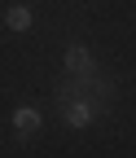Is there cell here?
<instances>
[{
    "instance_id": "obj_1",
    "label": "cell",
    "mask_w": 136,
    "mask_h": 158,
    "mask_svg": "<svg viewBox=\"0 0 136 158\" xmlns=\"http://www.w3.org/2000/svg\"><path fill=\"white\" fill-rule=\"evenodd\" d=\"M5 27H9L13 35L31 31V27H35V9H31V5H9V9H5Z\"/></svg>"
},
{
    "instance_id": "obj_4",
    "label": "cell",
    "mask_w": 136,
    "mask_h": 158,
    "mask_svg": "<svg viewBox=\"0 0 136 158\" xmlns=\"http://www.w3.org/2000/svg\"><path fill=\"white\" fill-rule=\"evenodd\" d=\"M62 114H66V123H70V127H88V123H92V118H97V110H92L88 101H79V97H70V101H66V110H62Z\"/></svg>"
},
{
    "instance_id": "obj_2",
    "label": "cell",
    "mask_w": 136,
    "mask_h": 158,
    "mask_svg": "<svg viewBox=\"0 0 136 158\" xmlns=\"http://www.w3.org/2000/svg\"><path fill=\"white\" fill-rule=\"evenodd\" d=\"M62 62H66V70H70V75H97V66H92V53H88L84 44H70Z\"/></svg>"
},
{
    "instance_id": "obj_3",
    "label": "cell",
    "mask_w": 136,
    "mask_h": 158,
    "mask_svg": "<svg viewBox=\"0 0 136 158\" xmlns=\"http://www.w3.org/2000/svg\"><path fill=\"white\" fill-rule=\"evenodd\" d=\"M40 123H44V114L35 110V106H18V110H13V127H18V136H35V132H40Z\"/></svg>"
}]
</instances>
